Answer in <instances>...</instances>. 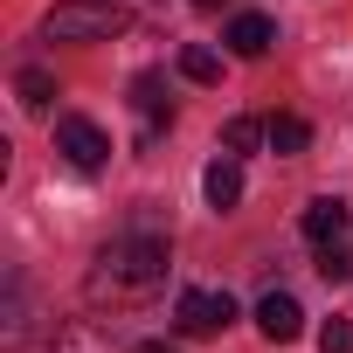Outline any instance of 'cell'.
Here are the masks:
<instances>
[{
	"label": "cell",
	"mask_w": 353,
	"mask_h": 353,
	"mask_svg": "<svg viewBox=\"0 0 353 353\" xmlns=\"http://www.w3.org/2000/svg\"><path fill=\"white\" fill-rule=\"evenodd\" d=\"M319 277H325V284H353V243L319 250Z\"/></svg>",
	"instance_id": "15"
},
{
	"label": "cell",
	"mask_w": 353,
	"mask_h": 353,
	"mask_svg": "<svg viewBox=\"0 0 353 353\" xmlns=\"http://www.w3.org/2000/svg\"><path fill=\"white\" fill-rule=\"evenodd\" d=\"M181 77L188 83H222V56L215 49H181Z\"/></svg>",
	"instance_id": "13"
},
{
	"label": "cell",
	"mask_w": 353,
	"mask_h": 353,
	"mask_svg": "<svg viewBox=\"0 0 353 353\" xmlns=\"http://www.w3.org/2000/svg\"><path fill=\"white\" fill-rule=\"evenodd\" d=\"M132 111L145 118V145L159 139V125H173V104H166V83L145 70V77H132Z\"/></svg>",
	"instance_id": "9"
},
{
	"label": "cell",
	"mask_w": 353,
	"mask_h": 353,
	"mask_svg": "<svg viewBox=\"0 0 353 353\" xmlns=\"http://www.w3.org/2000/svg\"><path fill=\"white\" fill-rule=\"evenodd\" d=\"M222 145L243 159V152H256V145H270V125H256V118H229L222 125Z\"/></svg>",
	"instance_id": "10"
},
{
	"label": "cell",
	"mask_w": 353,
	"mask_h": 353,
	"mask_svg": "<svg viewBox=\"0 0 353 353\" xmlns=\"http://www.w3.org/2000/svg\"><path fill=\"white\" fill-rule=\"evenodd\" d=\"M319 353H353V319H325L319 325Z\"/></svg>",
	"instance_id": "16"
},
{
	"label": "cell",
	"mask_w": 353,
	"mask_h": 353,
	"mask_svg": "<svg viewBox=\"0 0 353 353\" xmlns=\"http://www.w3.org/2000/svg\"><path fill=\"white\" fill-rule=\"evenodd\" d=\"M305 145H312V125L305 118H291V111L270 118V152H305Z\"/></svg>",
	"instance_id": "11"
},
{
	"label": "cell",
	"mask_w": 353,
	"mask_h": 353,
	"mask_svg": "<svg viewBox=\"0 0 353 353\" xmlns=\"http://www.w3.org/2000/svg\"><path fill=\"white\" fill-rule=\"evenodd\" d=\"M222 42H229V56L256 63V56H270V42H277V21H270V14H236Z\"/></svg>",
	"instance_id": "7"
},
{
	"label": "cell",
	"mask_w": 353,
	"mask_h": 353,
	"mask_svg": "<svg viewBox=\"0 0 353 353\" xmlns=\"http://www.w3.org/2000/svg\"><path fill=\"white\" fill-rule=\"evenodd\" d=\"M14 90H21V104H28V111H49L56 77H49V70H21V77H14Z\"/></svg>",
	"instance_id": "14"
},
{
	"label": "cell",
	"mask_w": 353,
	"mask_h": 353,
	"mask_svg": "<svg viewBox=\"0 0 353 353\" xmlns=\"http://www.w3.org/2000/svg\"><path fill=\"white\" fill-rule=\"evenodd\" d=\"M125 28H132V8H118V0H63L42 21L49 42H111Z\"/></svg>",
	"instance_id": "2"
},
{
	"label": "cell",
	"mask_w": 353,
	"mask_h": 353,
	"mask_svg": "<svg viewBox=\"0 0 353 353\" xmlns=\"http://www.w3.org/2000/svg\"><path fill=\"white\" fill-rule=\"evenodd\" d=\"M229 319H236L229 291H181V305H173V332L181 339H215Z\"/></svg>",
	"instance_id": "4"
},
{
	"label": "cell",
	"mask_w": 353,
	"mask_h": 353,
	"mask_svg": "<svg viewBox=\"0 0 353 353\" xmlns=\"http://www.w3.org/2000/svg\"><path fill=\"white\" fill-rule=\"evenodd\" d=\"M201 194H208V208H215V215L243 201V159H236V152L208 159V173H201Z\"/></svg>",
	"instance_id": "8"
},
{
	"label": "cell",
	"mask_w": 353,
	"mask_h": 353,
	"mask_svg": "<svg viewBox=\"0 0 353 353\" xmlns=\"http://www.w3.org/2000/svg\"><path fill=\"white\" fill-rule=\"evenodd\" d=\"M166 270H173L166 236L125 229V236H111V243L97 250V263H90V298H97V305H152V298L166 291Z\"/></svg>",
	"instance_id": "1"
},
{
	"label": "cell",
	"mask_w": 353,
	"mask_h": 353,
	"mask_svg": "<svg viewBox=\"0 0 353 353\" xmlns=\"http://www.w3.org/2000/svg\"><path fill=\"white\" fill-rule=\"evenodd\" d=\"M256 332H263L270 346L298 339V332H305V312H298V298H291V291H263V298H256Z\"/></svg>",
	"instance_id": "6"
},
{
	"label": "cell",
	"mask_w": 353,
	"mask_h": 353,
	"mask_svg": "<svg viewBox=\"0 0 353 353\" xmlns=\"http://www.w3.org/2000/svg\"><path fill=\"white\" fill-rule=\"evenodd\" d=\"M139 353H181V346H173V339H145Z\"/></svg>",
	"instance_id": "17"
},
{
	"label": "cell",
	"mask_w": 353,
	"mask_h": 353,
	"mask_svg": "<svg viewBox=\"0 0 353 353\" xmlns=\"http://www.w3.org/2000/svg\"><path fill=\"white\" fill-rule=\"evenodd\" d=\"M56 152H63L77 173H104V159H111V139H104V125H97V118L70 111V118H56Z\"/></svg>",
	"instance_id": "3"
},
{
	"label": "cell",
	"mask_w": 353,
	"mask_h": 353,
	"mask_svg": "<svg viewBox=\"0 0 353 353\" xmlns=\"http://www.w3.org/2000/svg\"><path fill=\"white\" fill-rule=\"evenodd\" d=\"M56 353H111V346H104V332H97L90 319H77V325L56 332Z\"/></svg>",
	"instance_id": "12"
},
{
	"label": "cell",
	"mask_w": 353,
	"mask_h": 353,
	"mask_svg": "<svg viewBox=\"0 0 353 353\" xmlns=\"http://www.w3.org/2000/svg\"><path fill=\"white\" fill-rule=\"evenodd\" d=\"M305 243H312V250L353 243V208H346V201H332V194H319V201L305 208Z\"/></svg>",
	"instance_id": "5"
},
{
	"label": "cell",
	"mask_w": 353,
	"mask_h": 353,
	"mask_svg": "<svg viewBox=\"0 0 353 353\" xmlns=\"http://www.w3.org/2000/svg\"><path fill=\"white\" fill-rule=\"evenodd\" d=\"M194 8H222V0H194Z\"/></svg>",
	"instance_id": "18"
}]
</instances>
